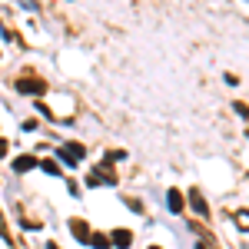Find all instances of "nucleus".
Instances as JSON below:
<instances>
[{
    "mask_svg": "<svg viewBox=\"0 0 249 249\" xmlns=\"http://www.w3.org/2000/svg\"><path fill=\"white\" fill-rule=\"evenodd\" d=\"M90 243H93L96 249H110V239H107V236H90Z\"/></svg>",
    "mask_w": 249,
    "mask_h": 249,
    "instance_id": "7ed1b4c3",
    "label": "nucleus"
},
{
    "mask_svg": "<svg viewBox=\"0 0 249 249\" xmlns=\"http://www.w3.org/2000/svg\"><path fill=\"white\" fill-rule=\"evenodd\" d=\"M170 210H173V213L183 210V199H179V193H170Z\"/></svg>",
    "mask_w": 249,
    "mask_h": 249,
    "instance_id": "f03ea898",
    "label": "nucleus"
},
{
    "mask_svg": "<svg viewBox=\"0 0 249 249\" xmlns=\"http://www.w3.org/2000/svg\"><path fill=\"white\" fill-rule=\"evenodd\" d=\"M113 243H116V246H130V232H126V230H116L113 232Z\"/></svg>",
    "mask_w": 249,
    "mask_h": 249,
    "instance_id": "f257e3e1",
    "label": "nucleus"
},
{
    "mask_svg": "<svg viewBox=\"0 0 249 249\" xmlns=\"http://www.w3.org/2000/svg\"><path fill=\"white\" fill-rule=\"evenodd\" d=\"M199 249H203V246H199Z\"/></svg>",
    "mask_w": 249,
    "mask_h": 249,
    "instance_id": "9d476101",
    "label": "nucleus"
},
{
    "mask_svg": "<svg viewBox=\"0 0 249 249\" xmlns=\"http://www.w3.org/2000/svg\"><path fill=\"white\" fill-rule=\"evenodd\" d=\"M50 249H57V246H50Z\"/></svg>",
    "mask_w": 249,
    "mask_h": 249,
    "instance_id": "1a4fd4ad",
    "label": "nucleus"
},
{
    "mask_svg": "<svg viewBox=\"0 0 249 249\" xmlns=\"http://www.w3.org/2000/svg\"><path fill=\"white\" fill-rule=\"evenodd\" d=\"M153 249H156V246H153Z\"/></svg>",
    "mask_w": 249,
    "mask_h": 249,
    "instance_id": "9b49d317",
    "label": "nucleus"
},
{
    "mask_svg": "<svg viewBox=\"0 0 249 249\" xmlns=\"http://www.w3.org/2000/svg\"><path fill=\"white\" fill-rule=\"evenodd\" d=\"M43 170L50 173V176H57V173H60V166H57V163H50V160H47V163H43Z\"/></svg>",
    "mask_w": 249,
    "mask_h": 249,
    "instance_id": "0eeeda50",
    "label": "nucleus"
},
{
    "mask_svg": "<svg viewBox=\"0 0 249 249\" xmlns=\"http://www.w3.org/2000/svg\"><path fill=\"white\" fill-rule=\"evenodd\" d=\"M73 236H77V239H90V232H87L83 223H73Z\"/></svg>",
    "mask_w": 249,
    "mask_h": 249,
    "instance_id": "20e7f679",
    "label": "nucleus"
},
{
    "mask_svg": "<svg viewBox=\"0 0 249 249\" xmlns=\"http://www.w3.org/2000/svg\"><path fill=\"white\" fill-rule=\"evenodd\" d=\"M3 153H7V143H3V140H0V156H3Z\"/></svg>",
    "mask_w": 249,
    "mask_h": 249,
    "instance_id": "6e6552de",
    "label": "nucleus"
},
{
    "mask_svg": "<svg viewBox=\"0 0 249 249\" xmlns=\"http://www.w3.org/2000/svg\"><path fill=\"white\" fill-rule=\"evenodd\" d=\"M30 166H34V160H30V156H20V160H17V170H20V173L30 170Z\"/></svg>",
    "mask_w": 249,
    "mask_h": 249,
    "instance_id": "39448f33",
    "label": "nucleus"
},
{
    "mask_svg": "<svg viewBox=\"0 0 249 249\" xmlns=\"http://www.w3.org/2000/svg\"><path fill=\"white\" fill-rule=\"evenodd\" d=\"M193 210H196V213H206V203H203L199 196H193Z\"/></svg>",
    "mask_w": 249,
    "mask_h": 249,
    "instance_id": "423d86ee",
    "label": "nucleus"
}]
</instances>
